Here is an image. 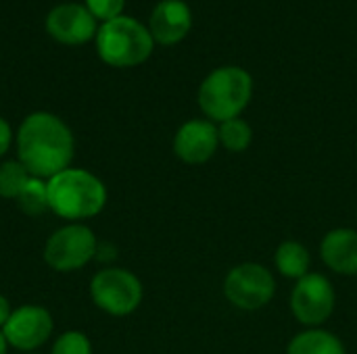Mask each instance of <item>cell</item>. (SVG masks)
I'll return each instance as SVG.
<instances>
[{
  "label": "cell",
  "mask_w": 357,
  "mask_h": 354,
  "mask_svg": "<svg viewBox=\"0 0 357 354\" xmlns=\"http://www.w3.org/2000/svg\"><path fill=\"white\" fill-rule=\"evenodd\" d=\"M73 150L75 142L71 129L52 113H31L17 129V161L31 177L48 182L56 173L69 169Z\"/></svg>",
  "instance_id": "1"
},
{
  "label": "cell",
  "mask_w": 357,
  "mask_h": 354,
  "mask_svg": "<svg viewBox=\"0 0 357 354\" xmlns=\"http://www.w3.org/2000/svg\"><path fill=\"white\" fill-rule=\"evenodd\" d=\"M48 209L71 223L98 215L107 204L105 184L88 169H65L46 182Z\"/></svg>",
  "instance_id": "2"
},
{
  "label": "cell",
  "mask_w": 357,
  "mask_h": 354,
  "mask_svg": "<svg viewBox=\"0 0 357 354\" xmlns=\"http://www.w3.org/2000/svg\"><path fill=\"white\" fill-rule=\"evenodd\" d=\"M253 96V77L243 67H220L199 88V106L209 121L224 123L241 117Z\"/></svg>",
  "instance_id": "3"
},
{
  "label": "cell",
  "mask_w": 357,
  "mask_h": 354,
  "mask_svg": "<svg viewBox=\"0 0 357 354\" xmlns=\"http://www.w3.org/2000/svg\"><path fill=\"white\" fill-rule=\"evenodd\" d=\"M94 40L98 56L117 69L142 65L155 48V40L149 27L126 15L102 23Z\"/></svg>",
  "instance_id": "4"
},
{
  "label": "cell",
  "mask_w": 357,
  "mask_h": 354,
  "mask_svg": "<svg viewBox=\"0 0 357 354\" xmlns=\"http://www.w3.org/2000/svg\"><path fill=\"white\" fill-rule=\"evenodd\" d=\"M90 296L109 315L126 317L142 303V284L128 269H102L90 282Z\"/></svg>",
  "instance_id": "5"
},
{
  "label": "cell",
  "mask_w": 357,
  "mask_h": 354,
  "mask_svg": "<svg viewBox=\"0 0 357 354\" xmlns=\"http://www.w3.org/2000/svg\"><path fill=\"white\" fill-rule=\"evenodd\" d=\"M98 242L94 232L84 223H69L56 230L46 246H44V261L54 271H77L88 265L96 255Z\"/></svg>",
  "instance_id": "6"
},
{
  "label": "cell",
  "mask_w": 357,
  "mask_h": 354,
  "mask_svg": "<svg viewBox=\"0 0 357 354\" xmlns=\"http://www.w3.org/2000/svg\"><path fill=\"white\" fill-rule=\"evenodd\" d=\"M276 294V280L270 269L259 263H243L228 271L224 280V296L243 311L264 309Z\"/></svg>",
  "instance_id": "7"
},
{
  "label": "cell",
  "mask_w": 357,
  "mask_h": 354,
  "mask_svg": "<svg viewBox=\"0 0 357 354\" xmlns=\"http://www.w3.org/2000/svg\"><path fill=\"white\" fill-rule=\"evenodd\" d=\"M337 294L328 277L322 273H307L297 280V286L291 292V311L295 319L307 328H318L335 311Z\"/></svg>",
  "instance_id": "8"
},
{
  "label": "cell",
  "mask_w": 357,
  "mask_h": 354,
  "mask_svg": "<svg viewBox=\"0 0 357 354\" xmlns=\"http://www.w3.org/2000/svg\"><path fill=\"white\" fill-rule=\"evenodd\" d=\"M2 334L8 342V346L31 353L48 342L52 334V317L44 307L38 305H25L10 313L8 321L2 328Z\"/></svg>",
  "instance_id": "9"
},
{
  "label": "cell",
  "mask_w": 357,
  "mask_h": 354,
  "mask_svg": "<svg viewBox=\"0 0 357 354\" xmlns=\"http://www.w3.org/2000/svg\"><path fill=\"white\" fill-rule=\"evenodd\" d=\"M46 31L61 44L79 46L96 38V19L92 13L75 2H65L54 6L46 17Z\"/></svg>",
  "instance_id": "10"
},
{
  "label": "cell",
  "mask_w": 357,
  "mask_h": 354,
  "mask_svg": "<svg viewBox=\"0 0 357 354\" xmlns=\"http://www.w3.org/2000/svg\"><path fill=\"white\" fill-rule=\"evenodd\" d=\"M220 148L218 125L207 119H190L176 131L174 152L188 165L207 163Z\"/></svg>",
  "instance_id": "11"
},
{
  "label": "cell",
  "mask_w": 357,
  "mask_h": 354,
  "mask_svg": "<svg viewBox=\"0 0 357 354\" xmlns=\"http://www.w3.org/2000/svg\"><path fill=\"white\" fill-rule=\"evenodd\" d=\"M192 27V13L184 0H161L149 21L153 40L161 46H174L182 42Z\"/></svg>",
  "instance_id": "12"
},
{
  "label": "cell",
  "mask_w": 357,
  "mask_h": 354,
  "mask_svg": "<svg viewBox=\"0 0 357 354\" xmlns=\"http://www.w3.org/2000/svg\"><path fill=\"white\" fill-rule=\"evenodd\" d=\"M320 257L328 269L341 275H357V230L339 227L324 236Z\"/></svg>",
  "instance_id": "13"
},
{
  "label": "cell",
  "mask_w": 357,
  "mask_h": 354,
  "mask_svg": "<svg viewBox=\"0 0 357 354\" xmlns=\"http://www.w3.org/2000/svg\"><path fill=\"white\" fill-rule=\"evenodd\" d=\"M287 354H345V346L335 334L314 328L297 334L289 342Z\"/></svg>",
  "instance_id": "14"
},
{
  "label": "cell",
  "mask_w": 357,
  "mask_h": 354,
  "mask_svg": "<svg viewBox=\"0 0 357 354\" xmlns=\"http://www.w3.org/2000/svg\"><path fill=\"white\" fill-rule=\"evenodd\" d=\"M276 269L289 277V280H301L310 273V263L312 257L307 252V248L301 242L295 240H287L278 246L276 257H274Z\"/></svg>",
  "instance_id": "15"
},
{
  "label": "cell",
  "mask_w": 357,
  "mask_h": 354,
  "mask_svg": "<svg viewBox=\"0 0 357 354\" xmlns=\"http://www.w3.org/2000/svg\"><path fill=\"white\" fill-rule=\"evenodd\" d=\"M218 134H220V144L228 152H245L253 142V129L241 117H234V119L220 123Z\"/></svg>",
  "instance_id": "16"
},
{
  "label": "cell",
  "mask_w": 357,
  "mask_h": 354,
  "mask_svg": "<svg viewBox=\"0 0 357 354\" xmlns=\"http://www.w3.org/2000/svg\"><path fill=\"white\" fill-rule=\"evenodd\" d=\"M19 209L25 215L31 217H40L42 213L50 211L48 209V190H46V179L40 177H29V182L25 184V188L21 190L19 198H17Z\"/></svg>",
  "instance_id": "17"
},
{
  "label": "cell",
  "mask_w": 357,
  "mask_h": 354,
  "mask_svg": "<svg viewBox=\"0 0 357 354\" xmlns=\"http://www.w3.org/2000/svg\"><path fill=\"white\" fill-rule=\"evenodd\" d=\"M29 171L19 161H6L0 165V196L2 198H19L21 190L29 182Z\"/></svg>",
  "instance_id": "18"
},
{
  "label": "cell",
  "mask_w": 357,
  "mask_h": 354,
  "mask_svg": "<svg viewBox=\"0 0 357 354\" xmlns=\"http://www.w3.org/2000/svg\"><path fill=\"white\" fill-rule=\"evenodd\" d=\"M50 354H92V344L86 334L71 330L54 340Z\"/></svg>",
  "instance_id": "19"
},
{
  "label": "cell",
  "mask_w": 357,
  "mask_h": 354,
  "mask_svg": "<svg viewBox=\"0 0 357 354\" xmlns=\"http://www.w3.org/2000/svg\"><path fill=\"white\" fill-rule=\"evenodd\" d=\"M96 21H111L115 17H121V10L126 6V0H86L84 4Z\"/></svg>",
  "instance_id": "20"
},
{
  "label": "cell",
  "mask_w": 357,
  "mask_h": 354,
  "mask_svg": "<svg viewBox=\"0 0 357 354\" xmlns=\"http://www.w3.org/2000/svg\"><path fill=\"white\" fill-rule=\"evenodd\" d=\"M10 144H13V129L6 123V119L0 117V156H4L8 152Z\"/></svg>",
  "instance_id": "21"
},
{
  "label": "cell",
  "mask_w": 357,
  "mask_h": 354,
  "mask_svg": "<svg viewBox=\"0 0 357 354\" xmlns=\"http://www.w3.org/2000/svg\"><path fill=\"white\" fill-rule=\"evenodd\" d=\"M10 313H13V309H10V303L0 294V330L4 328V323L8 321V317H10Z\"/></svg>",
  "instance_id": "22"
},
{
  "label": "cell",
  "mask_w": 357,
  "mask_h": 354,
  "mask_svg": "<svg viewBox=\"0 0 357 354\" xmlns=\"http://www.w3.org/2000/svg\"><path fill=\"white\" fill-rule=\"evenodd\" d=\"M6 351H8V342H6V338H4V334L0 330V354H6Z\"/></svg>",
  "instance_id": "23"
},
{
  "label": "cell",
  "mask_w": 357,
  "mask_h": 354,
  "mask_svg": "<svg viewBox=\"0 0 357 354\" xmlns=\"http://www.w3.org/2000/svg\"><path fill=\"white\" fill-rule=\"evenodd\" d=\"M25 354H31V353H25Z\"/></svg>",
  "instance_id": "24"
}]
</instances>
